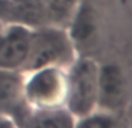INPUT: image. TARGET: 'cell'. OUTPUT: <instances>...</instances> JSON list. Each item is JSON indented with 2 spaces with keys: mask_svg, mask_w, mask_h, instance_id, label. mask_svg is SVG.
I'll use <instances>...</instances> for the list:
<instances>
[{
  "mask_svg": "<svg viewBox=\"0 0 132 128\" xmlns=\"http://www.w3.org/2000/svg\"><path fill=\"white\" fill-rule=\"evenodd\" d=\"M73 42L65 27L43 26L31 29L29 50L21 70L26 72L49 66H60L73 61Z\"/></svg>",
  "mask_w": 132,
  "mask_h": 128,
  "instance_id": "obj_1",
  "label": "cell"
},
{
  "mask_svg": "<svg viewBox=\"0 0 132 128\" xmlns=\"http://www.w3.org/2000/svg\"><path fill=\"white\" fill-rule=\"evenodd\" d=\"M98 65L89 58L75 61L66 76L65 104L77 119L94 112L97 106Z\"/></svg>",
  "mask_w": 132,
  "mask_h": 128,
  "instance_id": "obj_2",
  "label": "cell"
},
{
  "mask_svg": "<svg viewBox=\"0 0 132 128\" xmlns=\"http://www.w3.org/2000/svg\"><path fill=\"white\" fill-rule=\"evenodd\" d=\"M26 103L37 110L60 107L66 98V76L60 66H49L29 72L23 80Z\"/></svg>",
  "mask_w": 132,
  "mask_h": 128,
  "instance_id": "obj_3",
  "label": "cell"
},
{
  "mask_svg": "<svg viewBox=\"0 0 132 128\" xmlns=\"http://www.w3.org/2000/svg\"><path fill=\"white\" fill-rule=\"evenodd\" d=\"M31 29L0 21V70H21L29 50Z\"/></svg>",
  "mask_w": 132,
  "mask_h": 128,
  "instance_id": "obj_4",
  "label": "cell"
},
{
  "mask_svg": "<svg viewBox=\"0 0 132 128\" xmlns=\"http://www.w3.org/2000/svg\"><path fill=\"white\" fill-rule=\"evenodd\" d=\"M128 79L124 70L117 64L98 66L97 106L115 112L123 108L128 100Z\"/></svg>",
  "mask_w": 132,
  "mask_h": 128,
  "instance_id": "obj_5",
  "label": "cell"
},
{
  "mask_svg": "<svg viewBox=\"0 0 132 128\" xmlns=\"http://www.w3.org/2000/svg\"><path fill=\"white\" fill-rule=\"evenodd\" d=\"M24 101L22 78L15 71L0 70V111L14 114Z\"/></svg>",
  "mask_w": 132,
  "mask_h": 128,
  "instance_id": "obj_6",
  "label": "cell"
},
{
  "mask_svg": "<svg viewBox=\"0 0 132 128\" xmlns=\"http://www.w3.org/2000/svg\"><path fill=\"white\" fill-rule=\"evenodd\" d=\"M75 118L67 108L55 107L39 110L29 122V128H74Z\"/></svg>",
  "mask_w": 132,
  "mask_h": 128,
  "instance_id": "obj_7",
  "label": "cell"
},
{
  "mask_svg": "<svg viewBox=\"0 0 132 128\" xmlns=\"http://www.w3.org/2000/svg\"><path fill=\"white\" fill-rule=\"evenodd\" d=\"M50 26L66 27L77 12L79 0H39Z\"/></svg>",
  "mask_w": 132,
  "mask_h": 128,
  "instance_id": "obj_8",
  "label": "cell"
},
{
  "mask_svg": "<svg viewBox=\"0 0 132 128\" xmlns=\"http://www.w3.org/2000/svg\"><path fill=\"white\" fill-rule=\"evenodd\" d=\"M74 128H115V124L109 115H94L92 113L84 118H80L79 121L75 122Z\"/></svg>",
  "mask_w": 132,
  "mask_h": 128,
  "instance_id": "obj_9",
  "label": "cell"
}]
</instances>
